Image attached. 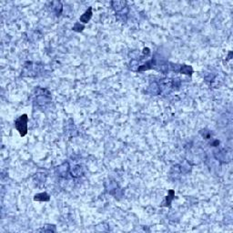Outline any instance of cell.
Masks as SVG:
<instances>
[{
    "label": "cell",
    "mask_w": 233,
    "mask_h": 233,
    "mask_svg": "<svg viewBox=\"0 0 233 233\" xmlns=\"http://www.w3.org/2000/svg\"><path fill=\"white\" fill-rule=\"evenodd\" d=\"M113 7L116 10V13H120L121 11L124 10V8H127L126 7V2L123 1H116V2H112Z\"/></svg>",
    "instance_id": "7a4b0ae2"
},
{
    "label": "cell",
    "mask_w": 233,
    "mask_h": 233,
    "mask_svg": "<svg viewBox=\"0 0 233 233\" xmlns=\"http://www.w3.org/2000/svg\"><path fill=\"white\" fill-rule=\"evenodd\" d=\"M35 200H38V201H48L49 200V196L46 193H40L35 196Z\"/></svg>",
    "instance_id": "277c9868"
},
{
    "label": "cell",
    "mask_w": 233,
    "mask_h": 233,
    "mask_svg": "<svg viewBox=\"0 0 233 233\" xmlns=\"http://www.w3.org/2000/svg\"><path fill=\"white\" fill-rule=\"evenodd\" d=\"M181 73H183V74H191L192 72H193V70H192V67L190 66H186V65H184V66H181Z\"/></svg>",
    "instance_id": "5b68a950"
},
{
    "label": "cell",
    "mask_w": 233,
    "mask_h": 233,
    "mask_svg": "<svg viewBox=\"0 0 233 233\" xmlns=\"http://www.w3.org/2000/svg\"><path fill=\"white\" fill-rule=\"evenodd\" d=\"M28 118L27 114L22 115L19 119L16 120L15 127L22 137H24L28 133Z\"/></svg>",
    "instance_id": "6da1fadb"
},
{
    "label": "cell",
    "mask_w": 233,
    "mask_h": 233,
    "mask_svg": "<svg viewBox=\"0 0 233 233\" xmlns=\"http://www.w3.org/2000/svg\"><path fill=\"white\" fill-rule=\"evenodd\" d=\"M91 16H92V8L89 7L88 10H87L86 13L80 16V20H81L83 23H87V22L89 21V19L91 18Z\"/></svg>",
    "instance_id": "3957f363"
}]
</instances>
